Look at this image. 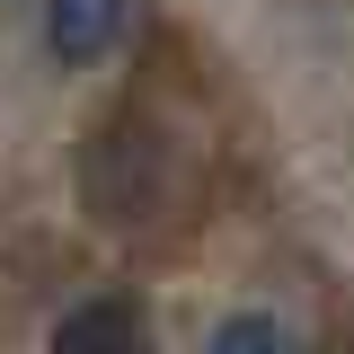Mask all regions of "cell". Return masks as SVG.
<instances>
[{"mask_svg":"<svg viewBox=\"0 0 354 354\" xmlns=\"http://www.w3.org/2000/svg\"><path fill=\"white\" fill-rule=\"evenodd\" d=\"M204 354H292V346H283V328H274V319L239 310V319H221L213 337H204Z\"/></svg>","mask_w":354,"mask_h":354,"instance_id":"obj_3","label":"cell"},{"mask_svg":"<svg viewBox=\"0 0 354 354\" xmlns=\"http://www.w3.org/2000/svg\"><path fill=\"white\" fill-rule=\"evenodd\" d=\"M133 0H44V44H53V62H71V71H97L115 44L133 36Z\"/></svg>","mask_w":354,"mask_h":354,"instance_id":"obj_2","label":"cell"},{"mask_svg":"<svg viewBox=\"0 0 354 354\" xmlns=\"http://www.w3.org/2000/svg\"><path fill=\"white\" fill-rule=\"evenodd\" d=\"M44 354H151V319L133 292H88L53 319V346Z\"/></svg>","mask_w":354,"mask_h":354,"instance_id":"obj_1","label":"cell"}]
</instances>
